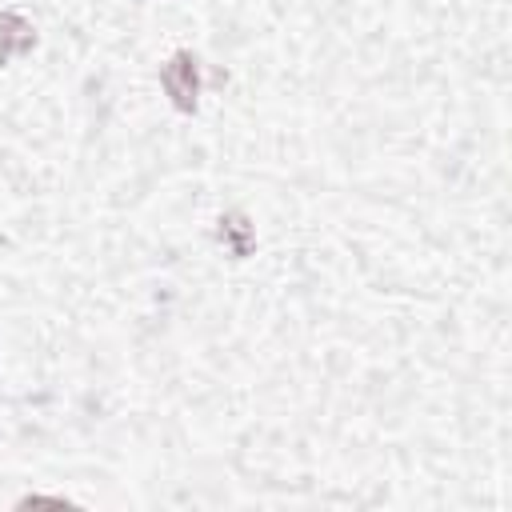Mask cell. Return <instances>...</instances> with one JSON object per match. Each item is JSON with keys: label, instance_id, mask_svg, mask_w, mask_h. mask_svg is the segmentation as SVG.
<instances>
[{"label": "cell", "instance_id": "cell-1", "mask_svg": "<svg viewBox=\"0 0 512 512\" xmlns=\"http://www.w3.org/2000/svg\"><path fill=\"white\" fill-rule=\"evenodd\" d=\"M160 84H164V92L172 96V104H176L180 112H192V108H196V96H200L196 56H192V52H176V56L164 64Z\"/></svg>", "mask_w": 512, "mask_h": 512}, {"label": "cell", "instance_id": "cell-2", "mask_svg": "<svg viewBox=\"0 0 512 512\" xmlns=\"http://www.w3.org/2000/svg\"><path fill=\"white\" fill-rule=\"evenodd\" d=\"M32 44H36L32 24L24 16H16V12H0V64H8L20 52H28Z\"/></svg>", "mask_w": 512, "mask_h": 512}, {"label": "cell", "instance_id": "cell-3", "mask_svg": "<svg viewBox=\"0 0 512 512\" xmlns=\"http://www.w3.org/2000/svg\"><path fill=\"white\" fill-rule=\"evenodd\" d=\"M220 240H224V248L236 260H244L252 252V224H248V216L244 212H224L220 216Z\"/></svg>", "mask_w": 512, "mask_h": 512}]
</instances>
